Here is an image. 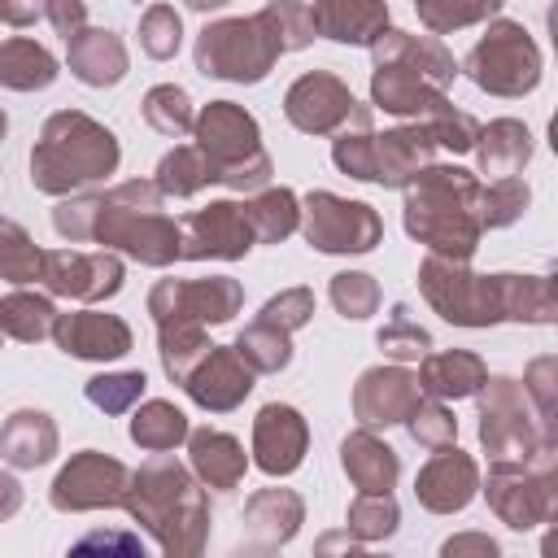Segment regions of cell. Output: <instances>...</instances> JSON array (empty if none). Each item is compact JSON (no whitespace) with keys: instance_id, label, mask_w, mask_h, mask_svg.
<instances>
[{"instance_id":"6da1fadb","label":"cell","mask_w":558,"mask_h":558,"mask_svg":"<svg viewBox=\"0 0 558 558\" xmlns=\"http://www.w3.org/2000/svg\"><path fill=\"white\" fill-rule=\"evenodd\" d=\"M122 510L170 558H196L209 541V493L174 453H153L131 471Z\"/></svg>"},{"instance_id":"7a4b0ae2","label":"cell","mask_w":558,"mask_h":558,"mask_svg":"<svg viewBox=\"0 0 558 558\" xmlns=\"http://www.w3.org/2000/svg\"><path fill=\"white\" fill-rule=\"evenodd\" d=\"M401 222L405 235L418 240L427 253L471 262L484 227H480V174L453 161H432L423 166L405 187H401Z\"/></svg>"},{"instance_id":"3957f363","label":"cell","mask_w":558,"mask_h":558,"mask_svg":"<svg viewBox=\"0 0 558 558\" xmlns=\"http://www.w3.org/2000/svg\"><path fill=\"white\" fill-rule=\"evenodd\" d=\"M453 78H458V61L440 44V35H414L388 26L371 44V109L423 122L436 105L449 100Z\"/></svg>"},{"instance_id":"277c9868","label":"cell","mask_w":558,"mask_h":558,"mask_svg":"<svg viewBox=\"0 0 558 558\" xmlns=\"http://www.w3.org/2000/svg\"><path fill=\"white\" fill-rule=\"evenodd\" d=\"M166 196L153 179H126L105 192H92L87 244L113 248L140 266L166 270L179 262V222L161 209Z\"/></svg>"},{"instance_id":"5b68a950","label":"cell","mask_w":558,"mask_h":558,"mask_svg":"<svg viewBox=\"0 0 558 558\" xmlns=\"http://www.w3.org/2000/svg\"><path fill=\"white\" fill-rule=\"evenodd\" d=\"M122 161L118 135L83 109H57L39 126L31 148V187L44 196H70L109 179Z\"/></svg>"},{"instance_id":"8992f818","label":"cell","mask_w":558,"mask_h":558,"mask_svg":"<svg viewBox=\"0 0 558 558\" xmlns=\"http://www.w3.org/2000/svg\"><path fill=\"white\" fill-rule=\"evenodd\" d=\"M192 144L209 157L218 183L231 187V192H257L275 174V161L262 148L257 118L244 105H235V100H209V105H201L196 109V122H192Z\"/></svg>"},{"instance_id":"52a82bcc","label":"cell","mask_w":558,"mask_h":558,"mask_svg":"<svg viewBox=\"0 0 558 558\" xmlns=\"http://www.w3.org/2000/svg\"><path fill=\"white\" fill-rule=\"evenodd\" d=\"M458 74H466L488 96L519 100V96L536 92V83L545 74V57H541V44L532 39V31L523 22L497 13L484 22V35L458 61Z\"/></svg>"},{"instance_id":"ba28073f","label":"cell","mask_w":558,"mask_h":558,"mask_svg":"<svg viewBox=\"0 0 558 558\" xmlns=\"http://www.w3.org/2000/svg\"><path fill=\"white\" fill-rule=\"evenodd\" d=\"M279 44L270 39V31L262 26L257 13L248 17H214L196 31V44H192V61L205 78H222V83H240V87H253L262 83L275 61H279Z\"/></svg>"},{"instance_id":"9c48e42d","label":"cell","mask_w":558,"mask_h":558,"mask_svg":"<svg viewBox=\"0 0 558 558\" xmlns=\"http://www.w3.org/2000/svg\"><path fill=\"white\" fill-rule=\"evenodd\" d=\"M480 493L510 532L549 523L558 514V449H545L532 462H488Z\"/></svg>"},{"instance_id":"30bf717a","label":"cell","mask_w":558,"mask_h":558,"mask_svg":"<svg viewBox=\"0 0 558 558\" xmlns=\"http://www.w3.org/2000/svg\"><path fill=\"white\" fill-rule=\"evenodd\" d=\"M480 405V449L488 462H532L545 449H558L541 436V423L523 397V384L514 375H484L475 388Z\"/></svg>"},{"instance_id":"8fae6325","label":"cell","mask_w":558,"mask_h":558,"mask_svg":"<svg viewBox=\"0 0 558 558\" xmlns=\"http://www.w3.org/2000/svg\"><path fill=\"white\" fill-rule=\"evenodd\" d=\"M418 292L423 301L449 323V327H497V275L471 270V262H453L440 253H427L418 262Z\"/></svg>"},{"instance_id":"7c38bea8","label":"cell","mask_w":558,"mask_h":558,"mask_svg":"<svg viewBox=\"0 0 558 558\" xmlns=\"http://www.w3.org/2000/svg\"><path fill=\"white\" fill-rule=\"evenodd\" d=\"M305 244L327 257H362L375 253L384 240V218L366 201L336 196L327 187H314L301 196V227Z\"/></svg>"},{"instance_id":"4fadbf2b","label":"cell","mask_w":558,"mask_h":558,"mask_svg":"<svg viewBox=\"0 0 558 558\" xmlns=\"http://www.w3.org/2000/svg\"><path fill=\"white\" fill-rule=\"evenodd\" d=\"M283 118L301 135H336L344 126H371V105H362L349 83L331 70H305L283 92Z\"/></svg>"},{"instance_id":"5bb4252c","label":"cell","mask_w":558,"mask_h":558,"mask_svg":"<svg viewBox=\"0 0 558 558\" xmlns=\"http://www.w3.org/2000/svg\"><path fill=\"white\" fill-rule=\"evenodd\" d=\"M131 488V466L100 449H78L61 462V471L48 484V501L61 514H87V510H118Z\"/></svg>"},{"instance_id":"9a60e30c","label":"cell","mask_w":558,"mask_h":558,"mask_svg":"<svg viewBox=\"0 0 558 558\" xmlns=\"http://www.w3.org/2000/svg\"><path fill=\"white\" fill-rule=\"evenodd\" d=\"M244 310V288L231 275H205V279H157L148 292L153 323H201L218 327L231 323Z\"/></svg>"},{"instance_id":"2e32d148","label":"cell","mask_w":558,"mask_h":558,"mask_svg":"<svg viewBox=\"0 0 558 558\" xmlns=\"http://www.w3.org/2000/svg\"><path fill=\"white\" fill-rule=\"evenodd\" d=\"M39 283H44L48 296L78 301V305H100V301L122 292L126 266H122V253H113V248H92V253H83V248H44Z\"/></svg>"},{"instance_id":"e0dca14e","label":"cell","mask_w":558,"mask_h":558,"mask_svg":"<svg viewBox=\"0 0 558 558\" xmlns=\"http://www.w3.org/2000/svg\"><path fill=\"white\" fill-rule=\"evenodd\" d=\"M257 235L248 227L244 201H209L179 222V262H244Z\"/></svg>"},{"instance_id":"ac0fdd59","label":"cell","mask_w":558,"mask_h":558,"mask_svg":"<svg viewBox=\"0 0 558 558\" xmlns=\"http://www.w3.org/2000/svg\"><path fill=\"white\" fill-rule=\"evenodd\" d=\"M248 453H253L248 462L262 475H270V480L292 475L305 462V453H310V423H305V414L296 405H288V401H266L257 410V418H253V449Z\"/></svg>"},{"instance_id":"d6986e66","label":"cell","mask_w":558,"mask_h":558,"mask_svg":"<svg viewBox=\"0 0 558 558\" xmlns=\"http://www.w3.org/2000/svg\"><path fill=\"white\" fill-rule=\"evenodd\" d=\"M52 340L65 357H78V362H118L131 353L135 344V331L122 314H105L96 305H83V310H70V314H57L52 323Z\"/></svg>"},{"instance_id":"ffe728a7","label":"cell","mask_w":558,"mask_h":558,"mask_svg":"<svg viewBox=\"0 0 558 558\" xmlns=\"http://www.w3.org/2000/svg\"><path fill=\"white\" fill-rule=\"evenodd\" d=\"M414 497L432 514H458L480 497V462L453 440L432 449V458L414 475Z\"/></svg>"},{"instance_id":"44dd1931","label":"cell","mask_w":558,"mask_h":558,"mask_svg":"<svg viewBox=\"0 0 558 558\" xmlns=\"http://www.w3.org/2000/svg\"><path fill=\"white\" fill-rule=\"evenodd\" d=\"M418 397H423L418 379H414V371L405 362L366 366L357 375V384H353V418H357V427H371V432L397 427Z\"/></svg>"},{"instance_id":"7402d4cb","label":"cell","mask_w":558,"mask_h":558,"mask_svg":"<svg viewBox=\"0 0 558 558\" xmlns=\"http://www.w3.org/2000/svg\"><path fill=\"white\" fill-rule=\"evenodd\" d=\"M257 375L244 366V357L235 353V344H209V353L187 371V379L179 384L201 410L209 414H227L235 405L248 401Z\"/></svg>"},{"instance_id":"603a6c76","label":"cell","mask_w":558,"mask_h":558,"mask_svg":"<svg viewBox=\"0 0 558 558\" xmlns=\"http://www.w3.org/2000/svg\"><path fill=\"white\" fill-rule=\"evenodd\" d=\"M432 161H436V140H432L427 122H405V126L371 131V183L405 187Z\"/></svg>"},{"instance_id":"cb8c5ba5","label":"cell","mask_w":558,"mask_h":558,"mask_svg":"<svg viewBox=\"0 0 558 558\" xmlns=\"http://www.w3.org/2000/svg\"><path fill=\"white\" fill-rule=\"evenodd\" d=\"M65 65H70V74L83 83V87H118L122 78H126V70H131V52H126V44H122V35L118 31H109V26H83L70 44H65Z\"/></svg>"},{"instance_id":"d4e9b609","label":"cell","mask_w":558,"mask_h":558,"mask_svg":"<svg viewBox=\"0 0 558 558\" xmlns=\"http://www.w3.org/2000/svg\"><path fill=\"white\" fill-rule=\"evenodd\" d=\"M310 22H314V35L331 44L371 48L392 26V13H388V0H314Z\"/></svg>"},{"instance_id":"484cf974","label":"cell","mask_w":558,"mask_h":558,"mask_svg":"<svg viewBox=\"0 0 558 558\" xmlns=\"http://www.w3.org/2000/svg\"><path fill=\"white\" fill-rule=\"evenodd\" d=\"M57 449H61V432L48 410L22 405L0 423V462L13 471L48 466L57 458Z\"/></svg>"},{"instance_id":"4316f807","label":"cell","mask_w":558,"mask_h":558,"mask_svg":"<svg viewBox=\"0 0 558 558\" xmlns=\"http://www.w3.org/2000/svg\"><path fill=\"white\" fill-rule=\"evenodd\" d=\"M183 445H187V466H192V475L205 488H214V493L240 488V480L248 471V453H244V445L231 432H222V427H192Z\"/></svg>"},{"instance_id":"83f0119b","label":"cell","mask_w":558,"mask_h":558,"mask_svg":"<svg viewBox=\"0 0 558 558\" xmlns=\"http://www.w3.org/2000/svg\"><path fill=\"white\" fill-rule=\"evenodd\" d=\"M305 523V497L283 484H266L244 501V527L257 549H283Z\"/></svg>"},{"instance_id":"f1b7e54d","label":"cell","mask_w":558,"mask_h":558,"mask_svg":"<svg viewBox=\"0 0 558 558\" xmlns=\"http://www.w3.org/2000/svg\"><path fill=\"white\" fill-rule=\"evenodd\" d=\"M340 471L357 493H392L401 480V458L384 436H375L371 427H357L340 440Z\"/></svg>"},{"instance_id":"f546056e","label":"cell","mask_w":558,"mask_h":558,"mask_svg":"<svg viewBox=\"0 0 558 558\" xmlns=\"http://www.w3.org/2000/svg\"><path fill=\"white\" fill-rule=\"evenodd\" d=\"M488 362L471 349H440V353H423L418 357V392L436 397V401H466L475 397V388L484 384Z\"/></svg>"},{"instance_id":"4dcf8cb0","label":"cell","mask_w":558,"mask_h":558,"mask_svg":"<svg viewBox=\"0 0 558 558\" xmlns=\"http://www.w3.org/2000/svg\"><path fill=\"white\" fill-rule=\"evenodd\" d=\"M471 153H475L480 174H488V179L523 174V166H527L532 153H536V135H532V126L519 122V118H493L488 126H480Z\"/></svg>"},{"instance_id":"1f68e13d","label":"cell","mask_w":558,"mask_h":558,"mask_svg":"<svg viewBox=\"0 0 558 558\" xmlns=\"http://www.w3.org/2000/svg\"><path fill=\"white\" fill-rule=\"evenodd\" d=\"M497 310H501V323L549 327V323L558 318L554 279H549V275H514V270H497Z\"/></svg>"},{"instance_id":"d6a6232c","label":"cell","mask_w":558,"mask_h":558,"mask_svg":"<svg viewBox=\"0 0 558 558\" xmlns=\"http://www.w3.org/2000/svg\"><path fill=\"white\" fill-rule=\"evenodd\" d=\"M61 74V61L39 44V39H26V35H13L0 44V87L9 92H44L52 87Z\"/></svg>"},{"instance_id":"836d02e7","label":"cell","mask_w":558,"mask_h":558,"mask_svg":"<svg viewBox=\"0 0 558 558\" xmlns=\"http://www.w3.org/2000/svg\"><path fill=\"white\" fill-rule=\"evenodd\" d=\"M57 301L48 292L35 288H13L0 296V336L17 340V344H39L44 336H52L57 323Z\"/></svg>"},{"instance_id":"e575fe53","label":"cell","mask_w":558,"mask_h":558,"mask_svg":"<svg viewBox=\"0 0 558 558\" xmlns=\"http://www.w3.org/2000/svg\"><path fill=\"white\" fill-rule=\"evenodd\" d=\"M244 214H248V227H253L257 244H283L301 227V196L292 187H283V183L279 187L266 183V187L248 192Z\"/></svg>"},{"instance_id":"d590c367","label":"cell","mask_w":558,"mask_h":558,"mask_svg":"<svg viewBox=\"0 0 558 558\" xmlns=\"http://www.w3.org/2000/svg\"><path fill=\"white\" fill-rule=\"evenodd\" d=\"M187 432H192V423H187V414H183L174 401L153 397V401H135V405H131V427H126V436H131L140 449H148V453H170V449H179V445L187 440Z\"/></svg>"},{"instance_id":"8d00e7d4","label":"cell","mask_w":558,"mask_h":558,"mask_svg":"<svg viewBox=\"0 0 558 558\" xmlns=\"http://www.w3.org/2000/svg\"><path fill=\"white\" fill-rule=\"evenodd\" d=\"M153 183L166 201H187L196 192H205L209 183H218L209 157L196 148V144H174L170 153H161L157 170H153Z\"/></svg>"},{"instance_id":"74e56055","label":"cell","mask_w":558,"mask_h":558,"mask_svg":"<svg viewBox=\"0 0 558 558\" xmlns=\"http://www.w3.org/2000/svg\"><path fill=\"white\" fill-rule=\"evenodd\" d=\"M209 336L201 323H157V357L170 384H183L187 371L209 353Z\"/></svg>"},{"instance_id":"f35d334b","label":"cell","mask_w":558,"mask_h":558,"mask_svg":"<svg viewBox=\"0 0 558 558\" xmlns=\"http://www.w3.org/2000/svg\"><path fill=\"white\" fill-rule=\"evenodd\" d=\"M235 353L244 357V366L253 375H279V371L292 366V336L279 331V327H270V323H262V318H253L235 336Z\"/></svg>"},{"instance_id":"ab89813d","label":"cell","mask_w":558,"mask_h":558,"mask_svg":"<svg viewBox=\"0 0 558 558\" xmlns=\"http://www.w3.org/2000/svg\"><path fill=\"white\" fill-rule=\"evenodd\" d=\"M397 527H401V506L392 493H357L344 510V532L357 536L362 545H379L397 536Z\"/></svg>"},{"instance_id":"60d3db41","label":"cell","mask_w":558,"mask_h":558,"mask_svg":"<svg viewBox=\"0 0 558 558\" xmlns=\"http://www.w3.org/2000/svg\"><path fill=\"white\" fill-rule=\"evenodd\" d=\"M140 113H144V122H148L157 135H166V140L192 135V122H196V105H192V96H187L179 83H157V87H148L144 100H140Z\"/></svg>"},{"instance_id":"b9f144b4","label":"cell","mask_w":558,"mask_h":558,"mask_svg":"<svg viewBox=\"0 0 558 558\" xmlns=\"http://www.w3.org/2000/svg\"><path fill=\"white\" fill-rule=\"evenodd\" d=\"M39 270H44V248L31 240L22 222L0 214V279L13 288H31L39 283Z\"/></svg>"},{"instance_id":"7bdbcfd3","label":"cell","mask_w":558,"mask_h":558,"mask_svg":"<svg viewBox=\"0 0 558 558\" xmlns=\"http://www.w3.org/2000/svg\"><path fill=\"white\" fill-rule=\"evenodd\" d=\"M523 397L541 423V436L558 445V357L554 353H536L523 371Z\"/></svg>"},{"instance_id":"ee69618b","label":"cell","mask_w":558,"mask_h":558,"mask_svg":"<svg viewBox=\"0 0 558 558\" xmlns=\"http://www.w3.org/2000/svg\"><path fill=\"white\" fill-rule=\"evenodd\" d=\"M506 0H414V13L427 35H453L466 26H480L501 13Z\"/></svg>"},{"instance_id":"f6af8a7d","label":"cell","mask_w":558,"mask_h":558,"mask_svg":"<svg viewBox=\"0 0 558 558\" xmlns=\"http://www.w3.org/2000/svg\"><path fill=\"white\" fill-rule=\"evenodd\" d=\"M527 205H532V187H527L519 174L480 183V227H484V231L514 227V222L527 214Z\"/></svg>"},{"instance_id":"bcb514c9","label":"cell","mask_w":558,"mask_h":558,"mask_svg":"<svg viewBox=\"0 0 558 558\" xmlns=\"http://www.w3.org/2000/svg\"><path fill=\"white\" fill-rule=\"evenodd\" d=\"M262 26L270 31V39L279 44V52H301L310 48L318 35H314V22H310V4L305 0H270L266 9H257Z\"/></svg>"},{"instance_id":"7dc6e473","label":"cell","mask_w":558,"mask_h":558,"mask_svg":"<svg viewBox=\"0 0 558 558\" xmlns=\"http://www.w3.org/2000/svg\"><path fill=\"white\" fill-rule=\"evenodd\" d=\"M144 388H148L144 371H100L83 384V397L100 414H126L135 401H144Z\"/></svg>"},{"instance_id":"c3c4849f","label":"cell","mask_w":558,"mask_h":558,"mask_svg":"<svg viewBox=\"0 0 558 558\" xmlns=\"http://www.w3.org/2000/svg\"><path fill=\"white\" fill-rule=\"evenodd\" d=\"M140 52L153 61H170L183 48V17L174 4H148L140 13Z\"/></svg>"},{"instance_id":"681fc988","label":"cell","mask_w":558,"mask_h":558,"mask_svg":"<svg viewBox=\"0 0 558 558\" xmlns=\"http://www.w3.org/2000/svg\"><path fill=\"white\" fill-rule=\"evenodd\" d=\"M375 344L384 349L388 362H418L432 349V331L423 323H414L405 305H392L388 323L375 331Z\"/></svg>"},{"instance_id":"f907efd6","label":"cell","mask_w":558,"mask_h":558,"mask_svg":"<svg viewBox=\"0 0 558 558\" xmlns=\"http://www.w3.org/2000/svg\"><path fill=\"white\" fill-rule=\"evenodd\" d=\"M327 296H331L336 314H340V318H349V323L371 318V314L379 310V301H384V296H379L375 275H366V270H340V275H331Z\"/></svg>"},{"instance_id":"816d5d0a","label":"cell","mask_w":558,"mask_h":558,"mask_svg":"<svg viewBox=\"0 0 558 558\" xmlns=\"http://www.w3.org/2000/svg\"><path fill=\"white\" fill-rule=\"evenodd\" d=\"M401 427L410 432V440H414L418 449H440V445L458 440V418H453V410H449L445 401H436V397H418V401L410 405V414L401 418Z\"/></svg>"},{"instance_id":"f5cc1de1","label":"cell","mask_w":558,"mask_h":558,"mask_svg":"<svg viewBox=\"0 0 558 558\" xmlns=\"http://www.w3.org/2000/svg\"><path fill=\"white\" fill-rule=\"evenodd\" d=\"M423 122H427L436 148H449V153H471V144H475V135H480V122H475L466 109H458L453 100L436 105Z\"/></svg>"},{"instance_id":"db71d44e","label":"cell","mask_w":558,"mask_h":558,"mask_svg":"<svg viewBox=\"0 0 558 558\" xmlns=\"http://www.w3.org/2000/svg\"><path fill=\"white\" fill-rule=\"evenodd\" d=\"M257 318L262 323H270V327H279V331H288V336H296L301 327H310V318H314V292L310 288H283V292H275L262 310H257Z\"/></svg>"},{"instance_id":"11a10c76","label":"cell","mask_w":558,"mask_h":558,"mask_svg":"<svg viewBox=\"0 0 558 558\" xmlns=\"http://www.w3.org/2000/svg\"><path fill=\"white\" fill-rule=\"evenodd\" d=\"M44 17H48V26L70 44V39L87 26V0H48Z\"/></svg>"},{"instance_id":"9f6ffc18","label":"cell","mask_w":558,"mask_h":558,"mask_svg":"<svg viewBox=\"0 0 558 558\" xmlns=\"http://www.w3.org/2000/svg\"><path fill=\"white\" fill-rule=\"evenodd\" d=\"M466 554H475V558H497L501 545H497L488 532H458V536L440 541V558H466Z\"/></svg>"},{"instance_id":"6f0895ef","label":"cell","mask_w":558,"mask_h":558,"mask_svg":"<svg viewBox=\"0 0 558 558\" xmlns=\"http://www.w3.org/2000/svg\"><path fill=\"white\" fill-rule=\"evenodd\" d=\"M44 9H48V0H0V22L22 31V26H35L44 17Z\"/></svg>"},{"instance_id":"680465c9","label":"cell","mask_w":558,"mask_h":558,"mask_svg":"<svg viewBox=\"0 0 558 558\" xmlns=\"http://www.w3.org/2000/svg\"><path fill=\"white\" fill-rule=\"evenodd\" d=\"M22 510V484L13 471H0V523Z\"/></svg>"},{"instance_id":"91938a15","label":"cell","mask_w":558,"mask_h":558,"mask_svg":"<svg viewBox=\"0 0 558 558\" xmlns=\"http://www.w3.org/2000/svg\"><path fill=\"white\" fill-rule=\"evenodd\" d=\"M331 549H349V554H357V549H362V541H357V536H349V532H327V536L318 541V554H331Z\"/></svg>"},{"instance_id":"94428289","label":"cell","mask_w":558,"mask_h":558,"mask_svg":"<svg viewBox=\"0 0 558 558\" xmlns=\"http://www.w3.org/2000/svg\"><path fill=\"white\" fill-rule=\"evenodd\" d=\"M183 4H187L192 13H205V17H209V13H218V9H227L231 0H183Z\"/></svg>"},{"instance_id":"6125c7cd","label":"cell","mask_w":558,"mask_h":558,"mask_svg":"<svg viewBox=\"0 0 558 558\" xmlns=\"http://www.w3.org/2000/svg\"><path fill=\"white\" fill-rule=\"evenodd\" d=\"M4 135H9V113L0 109V140H4Z\"/></svg>"},{"instance_id":"be15d7a7","label":"cell","mask_w":558,"mask_h":558,"mask_svg":"<svg viewBox=\"0 0 558 558\" xmlns=\"http://www.w3.org/2000/svg\"><path fill=\"white\" fill-rule=\"evenodd\" d=\"M0 340H4V336H0Z\"/></svg>"}]
</instances>
